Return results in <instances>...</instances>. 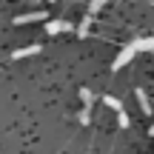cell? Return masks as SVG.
<instances>
[{
	"label": "cell",
	"instance_id": "1",
	"mask_svg": "<svg viewBox=\"0 0 154 154\" xmlns=\"http://www.w3.org/2000/svg\"><path fill=\"white\" fill-rule=\"evenodd\" d=\"M140 51V46H137V40H134V43H128L126 49H120V54L114 57V63H111V69H114V72H120L123 66H128V63L134 60V54H137Z\"/></svg>",
	"mask_w": 154,
	"mask_h": 154
},
{
	"label": "cell",
	"instance_id": "2",
	"mask_svg": "<svg viewBox=\"0 0 154 154\" xmlns=\"http://www.w3.org/2000/svg\"><path fill=\"white\" fill-rule=\"evenodd\" d=\"M72 23L69 20H49L46 23V34H51V37H54V34H60V32H72Z\"/></svg>",
	"mask_w": 154,
	"mask_h": 154
},
{
	"label": "cell",
	"instance_id": "3",
	"mask_svg": "<svg viewBox=\"0 0 154 154\" xmlns=\"http://www.w3.org/2000/svg\"><path fill=\"white\" fill-rule=\"evenodd\" d=\"M37 20H46V11H26V14H17L14 26H26V23H37Z\"/></svg>",
	"mask_w": 154,
	"mask_h": 154
},
{
	"label": "cell",
	"instance_id": "4",
	"mask_svg": "<svg viewBox=\"0 0 154 154\" xmlns=\"http://www.w3.org/2000/svg\"><path fill=\"white\" fill-rule=\"evenodd\" d=\"M34 54H40V46H37V43L26 46V49H17V51H11V57H14V60H23V57H34Z\"/></svg>",
	"mask_w": 154,
	"mask_h": 154
},
{
	"label": "cell",
	"instance_id": "5",
	"mask_svg": "<svg viewBox=\"0 0 154 154\" xmlns=\"http://www.w3.org/2000/svg\"><path fill=\"white\" fill-rule=\"evenodd\" d=\"M134 94H137V103H140V109H143V111H146V117H149V114H151V103H149V97H146V91H143V88H137Z\"/></svg>",
	"mask_w": 154,
	"mask_h": 154
},
{
	"label": "cell",
	"instance_id": "6",
	"mask_svg": "<svg viewBox=\"0 0 154 154\" xmlns=\"http://www.w3.org/2000/svg\"><path fill=\"white\" fill-rule=\"evenodd\" d=\"M91 20H94L91 14H86V17H83V23L77 26V37H88V29H91Z\"/></svg>",
	"mask_w": 154,
	"mask_h": 154
},
{
	"label": "cell",
	"instance_id": "7",
	"mask_svg": "<svg viewBox=\"0 0 154 154\" xmlns=\"http://www.w3.org/2000/svg\"><path fill=\"white\" fill-rule=\"evenodd\" d=\"M103 103L109 106V109H114L117 114H120V111H123V103H120V100H117V97H111V94H106V97H103Z\"/></svg>",
	"mask_w": 154,
	"mask_h": 154
},
{
	"label": "cell",
	"instance_id": "8",
	"mask_svg": "<svg viewBox=\"0 0 154 154\" xmlns=\"http://www.w3.org/2000/svg\"><path fill=\"white\" fill-rule=\"evenodd\" d=\"M106 3H109V0H91V3H88V11H86V14H91V17H94V14H97V11L103 9Z\"/></svg>",
	"mask_w": 154,
	"mask_h": 154
},
{
	"label": "cell",
	"instance_id": "9",
	"mask_svg": "<svg viewBox=\"0 0 154 154\" xmlns=\"http://www.w3.org/2000/svg\"><path fill=\"white\" fill-rule=\"evenodd\" d=\"M80 100H83V106H86V109H91V103H94V94L88 91V88H80Z\"/></svg>",
	"mask_w": 154,
	"mask_h": 154
},
{
	"label": "cell",
	"instance_id": "10",
	"mask_svg": "<svg viewBox=\"0 0 154 154\" xmlns=\"http://www.w3.org/2000/svg\"><path fill=\"white\" fill-rule=\"evenodd\" d=\"M137 46H140V51H151V49H154V37H143V40H137Z\"/></svg>",
	"mask_w": 154,
	"mask_h": 154
},
{
	"label": "cell",
	"instance_id": "11",
	"mask_svg": "<svg viewBox=\"0 0 154 154\" xmlns=\"http://www.w3.org/2000/svg\"><path fill=\"white\" fill-rule=\"evenodd\" d=\"M77 117H80V123H83V126H88V120H91V109H86V106H83V111H80Z\"/></svg>",
	"mask_w": 154,
	"mask_h": 154
},
{
	"label": "cell",
	"instance_id": "12",
	"mask_svg": "<svg viewBox=\"0 0 154 154\" xmlns=\"http://www.w3.org/2000/svg\"><path fill=\"white\" fill-rule=\"evenodd\" d=\"M117 123H120V128H128V114H126V111L117 114Z\"/></svg>",
	"mask_w": 154,
	"mask_h": 154
},
{
	"label": "cell",
	"instance_id": "13",
	"mask_svg": "<svg viewBox=\"0 0 154 154\" xmlns=\"http://www.w3.org/2000/svg\"><path fill=\"white\" fill-rule=\"evenodd\" d=\"M151 137H154V126H151Z\"/></svg>",
	"mask_w": 154,
	"mask_h": 154
}]
</instances>
